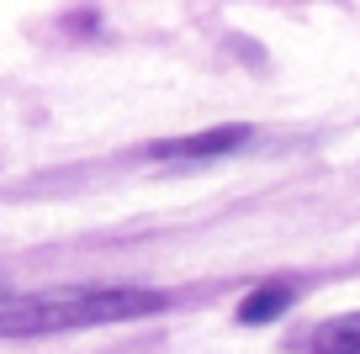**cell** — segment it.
Wrapping results in <instances>:
<instances>
[{
	"mask_svg": "<svg viewBox=\"0 0 360 354\" xmlns=\"http://www.w3.org/2000/svg\"><path fill=\"white\" fill-rule=\"evenodd\" d=\"M249 143V127H207V133H186V138H165L148 148V159H223L233 148Z\"/></svg>",
	"mask_w": 360,
	"mask_h": 354,
	"instance_id": "7a4b0ae2",
	"label": "cell"
},
{
	"mask_svg": "<svg viewBox=\"0 0 360 354\" xmlns=\"http://www.w3.org/2000/svg\"><path fill=\"white\" fill-rule=\"evenodd\" d=\"M0 301H11V291H0Z\"/></svg>",
	"mask_w": 360,
	"mask_h": 354,
	"instance_id": "5b68a950",
	"label": "cell"
},
{
	"mask_svg": "<svg viewBox=\"0 0 360 354\" xmlns=\"http://www.w3.org/2000/svg\"><path fill=\"white\" fill-rule=\"evenodd\" d=\"M169 291L148 286H101V291H58V296H16L0 307V339H37V333L90 328V322H127L143 312H165Z\"/></svg>",
	"mask_w": 360,
	"mask_h": 354,
	"instance_id": "6da1fadb",
	"label": "cell"
},
{
	"mask_svg": "<svg viewBox=\"0 0 360 354\" xmlns=\"http://www.w3.org/2000/svg\"><path fill=\"white\" fill-rule=\"evenodd\" d=\"M297 301L292 280H270V286H255L244 301H238V322H276L286 307Z\"/></svg>",
	"mask_w": 360,
	"mask_h": 354,
	"instance_id": "277c9868",
	"label": "cell"
},
{
	"mask_svg": "<svg viewBox=\"0 0 360 354\" xmlns=\"http://www.w3.org/2000/svg\"><path fill=\"white\" fill-rule=\"evenodd\" d=\"M307 354H360V312L328 317L307 333Z\"/></svg>",
	"mask_w": 360,
	"mask_h": 354,
	"instance_id": "3957f363",
	"label": "cell"
}]
</instances>
